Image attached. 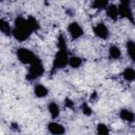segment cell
Wrapping results in <instances>:
<instances>
[{"label": "cell", "instance_id": "obj_1", "mask_svg": "<svg viewBox=\"0 0 135 135\" xmlns=\"http://www.w3.org/2000/svg\"><path fill=\"white\" fill-rule=\"evenodd\" d=\"M33 33L27 19H24L23 17H18L15 20V27L13 28V36L18 41H24L28 39L31 34Z\"/></svg>", "mask_w": 135, "mask_h": 135}, {"label": "cell", "instance_id": "obj_2", "mask_svg": "<svg viewBox=\"0 0 135 135\" xmlns=\"http://www.w3.org/2000/svg\"><path fill=\"white\" fill-rule=\"evenodd\" d=\"M70 56L68 54L66 49L65 50H58V52L55 55L54 61H53V72L59 69H63L69 64Z\"/></svg>", "mask_w": 135, "mask_h": 135}, {"label": "cell", "instance_id": "obj_3", "mask_svg": "<svg viewBox=\"0 0 135 135\" xmlns=\"http://www.w3.org/2000/svg\"><path fill=\"white\" fill-rule=\"evenodd\" d=\"M31 66L28 68V71H27V74H26V79L28 81H33L37 78H39L40 76L43 75L44 73V66L43 64L41 63L40 59L36 60L34 63L30 64Z\"/></svg>", "mask_w": 135, "mask_h": 135}, {"label": "cell", "instance_id": "obj_4", "mask_svg": "<svg viewBox=\"0 0 135 135\" xmlns=\"http://www.w3.org/2000/svg\"><path fill=\"white\" fill-rule=\"evenodd\" d=\"M17 57H18L19 61L23 64H32L36 60L39 59L32 51L24 49V47H20L17 50Z\"/></svg>", "mask_w": 135, "mask_h": 135}, {"label": "cell", "instance_id": "obj_5", "mask_svg": "<svg viewBox=\"0 0 135 135\" xmlns=\"http://www.w3.org/2000/svg\"><path fill=\"white\" fill-rule=\"evenodd\" d=\"M68 30H69V33H70V35H71V37L73 39H78V38H80L83 35L82 27L77 22L70 23L69 26H68Z\"/></svg>", "mask_w": 135, "mask_h": 135}, {"label": "cell", "instance_id": "obj_6", "mask_svg": "<svg viewBox=\"0 0 135 135\" xmlns=\"http://www.w3.org/2000/svg\"><path fill=\"white\" fill-rule=\"evenodd\" d=\"M94 33L96 35V37L100 38V39H107L109 37V30L107 27V25L102 22H99L98 24L95 25L94 27Z\"/></svg>", "mask_w": 135, "mask_h": 135}, {"label": "cell", "instance_id": "obj_7", "mask_svg": "<svg viewBox=\"0 0 135 135\" xmlns=\"http://www.w3.org/2000/svg\"><path fill=\"white\" fill-rule=\"evenodd\" d=\"M118 12H119V16L121 18H127L129 19L131 22H134L133 19V15H132V11L130 8V5H126V4H119L118 6Z\"/></svg>", "mask_w": 135, "mask_h": 135}, {"label": "cell", "instance_id": "obj_8", "mask_svg": "<svg viewBox=\"0 0 135 135\" xmlns=\"http://www.w3.org/2000/svg\"><path fill=\"white\" fill-rule=\"evenodd\" d=\"M105 14H107V16H108L110 19L116 21L117 18H118V16H119L118 6H116V5H114V4L108 5V6L105 7Z\"/></svg>", "mask_w": 135, "mask_h": 135}, {"label": "cell", "instance_id": "obj_9", "mask_svg": "<svg viewBox=\"0 0 135 135\" xmlns=\"http://www.w3.org/2000/svg\"><path fill=\"white\" fill-rule=\"evenodd\" d=\"M47 130L52 134H56V135H60L65 132L64 128L60 123H57V122H50L47 124Z\"/></svg>", "mask_w": 135, "mask_h": 135}, {"label": "cell", "instance_id": "obj_10", "mask_svg": "<svg viewBox=\"0 0 135 135\" xmlns=\"http://www.w3.org/2000/svg\"><path fill=\"white\" fill-rule=\"evenodd\" d=\"M119 117H120L122 120L127 121V122H133V121L135 120V114H134L132 111L127 110V109H122V110L120 111Z\"/></svg>", "mask_w": 135, "mask_h": 135}, {"label": "cell", "instance_id": "obj_11", "mask_svg": "<svg viewBox=\"0 0 135 135\" xmlns=\"http://www.w3.org/2000/svg\"><path fill=\"white\" fill-rule=\"evenodd\" d=\"M34 93H35V95H36L37 97L42 98V97H45V96L49 94V91H47V89H46L44 85H42V84H37V85L35 86V89H34Z\"/></svg>", "mask_w": 135, "mask_h": 135}, {"label": "cell", "instance_id": "obj_12", "mask_svg": "<svg viewBox=\"0 0 135 135\" xmlns=\"http://www.w3.org/2000/svg\"><path fill=\"white\" fill-rule=\"evenodd\" d=\"M109 56L113 59H119L121 57V51L118 46L116 45H112L109 49Z\"/></svg>", "mask_w": 135, "mask_h": 135}, {"label": "cell", "instance_id": "obj_13", "mask_svg": "<svg viewBox=\"0 0 135 135\" xmlns=\"http://www.w3.org/2000/svg\"><path fill=\"white\" fill-rule=\"evenodd\" d=\"M122 76L127 81H133V80H135V70L132 68H127V69H124Z\"/></svg>", "mask_w": 135, "mask_h": 135}, {"label": "cell", "instance_id": "obj_14", "mask_svg": "<svg viewBox=\"0 0 135 135\" xmlns=\"http://www.w3.org/2000/svg\"><path fill=\"white\" fill-rule=\"evenodd\" d=\"M0 30H1V32H2L3 34H5V35H11V34H13V30H12L9 23H8L7 21L3 20V19L0 20Z\"/></svg>", "mask_w": 135, "mask_h": 135}, {"label": "cell", "instance_id": "obj_15", "mask_svg": "<svg viewBox=\"0 0 135 135\" xmlns=\"http://www.w3.org/2000/svg\"><path fill=\"white\" fill-rule=\"evenodd\" d=\"M47 109H49V112L51 114V116L53 118H57L58 115H59V107L57 105V103L55 102H50L49 105H47Z\"/></svg>", "mask_w": 135, "mask_h": 135}, {"label": "cell", "instance_id": "obj_16", "mask_svg": "<svg viewBox=\"0 0 135 135\" xmlns=\"http://www.w3.org/2000/svg\"><path fill=\"white\" fill-rule=\"evenodd\" d=\"M127 51H128V54L130 56V58L132 59V61L135 62V42L130 40L127 42Z\"/></svg>", "mask_w": 135, "mask_h": 135}, {"label": "cell", "instance_id": "obj_17", "mask_svg": "<svg viewBox=\"0 0 135 135\" xmlns=\"http://www.w3.org/2000/svg\"><path fill=\"white\" fill-rule=\"evenodd\" d=\"M81 63H82V60H81V58L78 57V56H72V57H70V59H69V65L72 66L73 69L79 68V66L81 65Z\"/></svg>", "mask_w": 135, "mask_h": 135}, {"label": "cell", "instance_id": "obj_18", "mask_svg": "<svg viewBox=\"0 0 135 135\" xmlns=\"http://www.w3.org/2000/svg\"><path fill=\"white\" fill-rule=\"evenodd\" d=\"M109 5V0H94L93 7L96 9H103Z\"/></svg>", "mask_w": 135, "mask_h": 135}, {"label": "cell", "instance_id": "obj_19", "mask_svg": "<svg viewBox=\"0 0 135 135\" xmlns=\"http://www.w3.org/2000/svg\"><path fill=\"white\" fill-rule=\"evenodd\" d=\"M27 22H28V24H30V26H31V28H32L33 32H36L39 28V23L36 20V18H34V17L31 16V17L27 18Z\"/></svg>", "mask_w": 135, "mask_h": 135}, {"label": "cell", "instance_id": "obj_20", "mask_svg": "<svg viewBox=\"0 0 135 135\" xmlns=\"http://www.w3.org/2000/svg\"><path fill=\"white\" fill-rule=\"evenodd\" d=\"M57 45H58L59 50H65L66 49V42H65V39H64L63 35H59L58 41H57Z\"/></svg>", "mask_w": 135, "mask_h": 135}, {"label": "cell", "instance_id": "obj_21", "mask_svg": "<svg viewBox=\"0 0 135 135\" xmlns=\"http://www.w3.org/2000/svg\"><path fill=\"white\" fill-rule=\"evenodd\" d=\"M97 133L101 134V135H107V134H109V129H108V127L105 124L99 123L97 126Z\"/></svg>", "mask_w": 135, "mask_h": 135}, {"label": "cell", "instance_id": "obj_22", "mask_svg": "<svg viewBox=\"0 0 135 135\" xmlns=\"http://www.w3.org/2000/svg\"><path fill=\"white\" fill-rule=\"evenodd\" d=\"M81 110H82V113L86 116H90L92 114V109L88 105V103H82L81 105Z\"/></svg>", "mask_w": 135, "mask_h": 135}, {"label": "cell", "instance_id": "obj_23", "mask_svg": "<svg viewBox=\"0 0 135 135\" xmlns=\"http://www.w3.org/2000/svg\"><path fill=\"white\" fill-rule=\"evenodd\" d=\"M65 107L70 108V109H73V108H74V102H73L71 99L66 98V99H65Z\"/></svg>", "mask_w": 135, "mask_h": 135}, {"label": "cell", "instance_id": "obj_24", "mask_svg": "<svg viewBox=\"0 0 135 135\" xmlns=\"http://www.w3.org/2000/svg\"><path fill=\"white\" fill-rule=\"evenodd\" d=\"M130 0H120V4H126V5H130Z\"/></svg>", "mask_w": 135, "mask_h": 135}, {"label": "cell", "instance_id": "obj_25", "mask_svg": "<svg viewBox=\"0 0 135 135\" xmlns=\"http://www.w3.org/2000/svg\"><path fill=\"white\" fill-rule=\"evenodd\" d=\"M12 129H14V130L18 129V124H16V123H12Z\"/></svg>", "mask_w": 135, "mask_h": 135}]
</instances>
